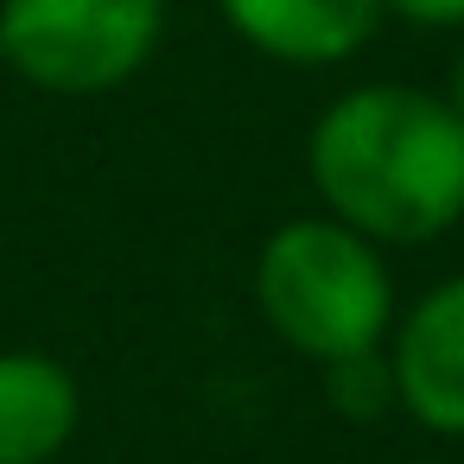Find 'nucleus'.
<instances>
[{
    "label": "nucleus",
    "instance_id": "8",
    "mask_svg": "<svg viewBox=\"0 0 464 464\" xmlns=\"http://www.w3.org/2000/svg\"><path fill=\"white\" fill-rule=\"evenodd\" d=\"M382 14L426 26V33H458L464 26V0H382Z\"/></svg>",
    "mask_w": 464,
    "mask_h": 464
},
{
    "label": "nucleus",
    "instance_id": "1",
    "mask_svg": "<svg viewBox=\"0 0 464 464\" xmlns=\"http://www.w3.org/2000/svg\"><path fill=\"white\" fill-rule=\"evenodd\" d=\"M305 172L324 217L362 229L369 242H439L464 217V121L439 90L356 83L318 115Z\"/></svg>",
    "mask_w": 464,
    "mask_h": 464
},
{
    "label": "nucleus",
    "instance_id": "7",
    "mask_svg": "<svg viewBox=\"0 0 464 464\" xmlns=\"http://www.w3.org/2000/svg\"><path fill=\"white\" fill-rule=\"evenodd\" d=\"M324 394L343 420H382V413H401L394 401V369H388V350H356V356H337L324 362Z\"/></svg>",
    "mask_w": 464,
    "mask_h": 464
},
{
    "label": "nucleus",
    "instance_id": "4",
    "mask_svg": "<svg viewBox=\"0 0 464 464\" xmlns=\"http://www.w3.org/2000/svg\"><path fill=\"white\" fill-rule=\"evenodd\" d=\"M394 401L439 439H464V274L426 286L388 331Z\"/></svg>",
    "mask_w": 464,
    "mask_h": 464
},
{
    "label": "nucleus",
    "instance_id": "6",
    "mask_svg": "<svg viewBox=\"0 0 464 464\" xmlns=\"http://www.w3.org/2000/svg\"><path fill=\"white\" fill-rule=\"evenodd\" d=\"M83 420L77 375L45 350H0V464H52Z\"/></svg>",
    "mask_w": 464,
    "mask_h": 464
},
{
    "label": "nucleus",
    "instance_id": "5",
    "mask_svg": "<svg viewBox=\"0 0 464 464\" xmlns=\"http://www.w3.org/2000/svg\"><path fill=\"white\" fill-rule=\"evenodd\" d=\"M229 33L286 64V71H318V64H343L356 58L375 26L388 20L382 0H217Z\"/></svg>",
    "mask_w": 464,
    "mask_h": 464
},
{
    "label": "nucleus",
    "instance_id": "2",
    "mask_svg": "<svg viewBox=\"0 0 464 464\" xmlns=\"http://www.w3.org/2000/svg\"><path fill=\"white\" fill-rule=\"evenodd\" d=\"M255 305L267 331L312 356L318 369L356 350L388 343L394 331V280L382 242L337 217H293L255 255Z\"/></svg>",
    "mask_w": 464,
    "mask_h": 464
},
{
    "label": "nucleus",
    "instance_id": "3",
    "mask_svg": "<svg viewBox=\"0 0 464 464\" xmlns=\"http://www.w3.org/2000/svg\"><path fill=\"white\" fill-rule=\"evenodd\" d=\"M166 39V0H0V58L33 90L109 96Z\"/></svg>",
    "mask_w": 464,
    "mask_h": 464
},
{
    "label": "nucleus",
    "instance_id": "9",
    "mask_svg": "<svg viewBox=\"0 0 464 464\" xmlns=\"http://www.w3.org/2000/svg\"><path fill=\"white\" fill-rule=\"evenodd\" d=\"M439 96H445V109L464 121V52L451 58V77H445V90H439Z\"/></svg>",
    "mask_w": 464,
    "mask_h": 464
}]
</instances>
